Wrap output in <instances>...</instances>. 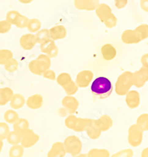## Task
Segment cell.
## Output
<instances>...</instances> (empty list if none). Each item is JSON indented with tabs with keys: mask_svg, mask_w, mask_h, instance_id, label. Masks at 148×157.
Returning a JSON list of instances; mask_svg holds the SVG:
<instances>
[{
	"mask_svg": "<svg viewBox=\"0 0 148 157\" xmlns=\"http://www.w3.org/2000/svg\"><path fill=\"white\" fill-rule=\"evenodd\" d=\"M113 85L106 77L95 78L91 85V92L96 99H106L112 94Z\"/></svg>",
	"mask_w": 148,
	"mask_h": 157,
	"instance_id": "obj_1",
	"label": "cell"
},
{
	"mask_svg": "<svg viewBox=\"0 0 148 157\" xmlns=\"http://www.w3.org/2000/svg\"><path fill=\"white\" fill-rule=\"evenodd\" d=\"M51 65V60L46 54H40L36 59L30 61L28 68L31 73L37 75H43L45 71L49 69Z\"/></svg>",
	"mask_w": 148,
	"mask_h": 157,
	"instance_id": "obj_2",
	"label": "cell"
},
{
	"mask_svg": "<svg viewBox=\"0 0 148 157\" xmlns=\"http://www.w3.org/2000/svg\"><path fill=\"white\" fill-rule=\"evenodd\" d=\"M132 84V72L131 71H125L121 73L118 77L115 83L114 91L119 96H125L128 91L130 90Z\"/></svg>",
	"mask_w": 148,
	"mask_h": 157,
	"instance_id": "obj_3",
	"label": "cell"
},
{
	"mask_svg": "<svg viewBox=\"0 0 148 157\" xmlns=\"http://www.w3.org/2000/svg\"><path fill=\"white\" fill-rule=\"evenodd\" d=\"M64 145L67 153L70 154L72 156L81 153L82 149V143L79 137L75 135H70L65 138L64 141Z\"/></svg>",
	"mask_w": 148,
	"mask_h": 157,
	"instance_id": "obj_4",
	"label": "cell"
},
{
	"mask_svg": "<svg viewBox=\"0 0 148 157\" xmlns=\"http://www.w3.org/2000/svg\"><path fill=\"white\" fill-rule=\"evenodd\" d=\"M143 130L139 125L133 124L128 130V144L132 147H138L143 141Z\"/></svg>",
	"mask_w": 148,
	"mask_h": 157,
	"instance_id": "obj_5",
	"label": "cell"
},
{
	"mask_svg": "<svg viewBox=\"0 0 148 157\" xmlns=\"http://www.w3.org/2000/svg\"><path fill=\"white\" fill-rule=\"evenodd\" d=\"M20 135H21L20 145L24 148H28L34 146L35 144H37L38 141H39V135L30 128L28 129Z\"/></svg>",
	"mask_w": 148,
	"mask_h": 157,
	"instance_id": "obj_6",
	"label": "cell"
},
{
	"mask_svg": "<svg viewBox=\"0 0 148 157\" xmlns=\"http://www.w3.org/2000/svg\"><path fill=\"white\" fill-rule=\"evenodd\" d=\"M148 81V67L142 66L139 70L132 73V84L136 87L140 88Z\"/></svg>",
	"mask_w": 148,
	"mask_h": 157,
	"instance_id": "obj_7",
	"label": "cell"
},
{
	"mask_svg": "<svg viewBox=\"0 0 148 157\" xmlns=\"http://www.w3.org/2000/svg\"><path fill=\"white\" fill-rule=\"evenodd\" d=\"M94 74L91 70H83L78 73L75 82L80 88H86L93 80Z\"/></svg>",
	"mask_w": 148,
	"mask_h": 157,
	"instance_id": "obj_8",
	"label": "cell"
},
{
	"mask_svg": "<svg viewBox=\"0 0 148 157\" xmlns=\"http://www.w3.org/2000/svg\"><path fill=\"white\" fill-rule=\"evenodd\" d=\"M40 50L43 54H46L50 58H54L57 57L59 53V50L57 48L55 41L51 39L40 44Z\"/></svg>",
	"mask_w": 148,
	"mask_h": 157,
	"instance_id": "obj_9",
	"label": "cell"
},
{
	"mask_svg": "<svg viewBox=\"0 0 148 157\" xmlns=\"http://www.w3.org/2000/svg\"><path fill=\"white\" fill-rule=\"evenodd\" d=\"M121 41L125 44H136L142 41L140 36L136 29L125 30L121 34Z\"/></svg>",
	"mask_w": 148,
	"mask_h": 157,
	"instance_id": "obj_10",
	"label": "cell"
},
{
	"mask_svg": "<svg viewBox=\"0 0 148 157\" xmlns=\"http://www.w3.org/2000/svg\"><path fill=\"white\" fill-rule=\"evenodd\" d=\"M62 105L67 111V113L72 115L77 111L79 106V102L75 97L67 95L63 98Z\"/></svg>",
	"mask_w": 148,
	"mask_h": 157,
	"instance_id": "obj_11",
	"label": "cell"
},
{
	"mask_svg": "<svg viewBox=\"0 0 148 157\" xmlns=\"http://www.w3.org/2000/svg\"><path fill=\"white\" fill-rule=\"evenodd\" d=\"M100 4L99 0H75L74 5L79 10L92 11L96 9Z\"/></svg>",
	"mask_w": 148,
	"mask_h": 157,
	"instance_id": "obj_12",
	"label": "cell"
},
{
	"mask_svg": "<svg viewBox=\"0 0 148 157\" xmlns=\"http://www.w3.org/2000/svg\"><path fill=\"white\" fill-rule=\"evenodd\" d=\"M96 13L100 21L104 23L106 21L112 16L113 13L111 8L106 3H100L96 9Z\"/></svg>",
	"mask_w": 148,
	"mask_h": 157,
	"instance_id": "obj_13",
	"label": "cell"
},
{
	"mask_svg": "<svg viewBox=\"0 0 148 157\" xmlns=\"http://www.w3.org/2000/svg\"><path fill=\"white\" fill-rule=\"evenodd\" d=\"M67 151L64 143L61 141H56L48 152L47 157H65Z\"/></svg>",
	"mask_w": 148,
	"mask_h": 157,
	"instance_id": "obj_14",
	"label": "cell"
},
{
	"mask_svg": "<svg viewBox=\"0 0 148 157\" xmlns=\"http://www.w3.org/2000/svg\"><path fill=\"white\" fill-rule=\"evenodd\" d=\"M125 102L129 109H135L139 107L140 103V96L136 90H129L126 94Z\"/></svg>",
	"mask_w": 148,
	"mask_h": 157,
	"instance_id": "obj_15",
	"label": "cell"
},
{
	"mask_svg": "<svg viewBox=\"0 0 148 157\" xmlns=\"http://www.w3.org/2000/svg\"><path fill=\"white\" fill-rule=\"evenodd\" d=\"M36 43H37V42H36L35 36L32 33L23 35L20 39V47L25 50H30L33 49Z\"/></svg>",
	"mask_w": 148,
	"mask_h": 157,
	"instance_id": "obj_16",
	"label": "cell"
},
{
	"mask_svg": "<svg viewBox=\"0 0 148 157\" xmlns=\"http://www.w3.org/2000/svg\"><path fill=\"white\" fill-rule=\"evenodd\" d=\"M86 131L87 133V135L89 138L93 140L98 139L101 135V130L99 127V126L96 123V120H90L87 127L86 129Z\"/></svg>",
	"mask_w": 148,
	"mask_h": 157,
	"instance_id": "obj_17",
	"label": "cell"
},
{
	"mask_svg": "<svg viewBox=\"0 0 148 157\" xmlns=\"http://www.w3.org/2000/svg\"><path fill=\"white\" fill-rule=\"evenodd\" d=\"M26 105L32 110L39 109L43 105V97L39 94L31 95L26 101Z\"/></svg>",
	"mask_w": 148,
	"mask_h": 157,
	"instance_id": "obj_18",
	"label": "cell"
},
{
	"mask_svg": "<svg viewBox=\"0 0 148 157\" xmlns=\"http://www.w3.org/2000/svg\"><path fill=\"white\" fill-rule=\"evenodd\" d=\"M67 36V29L64 25H56L50 29V39L56 41L63 39Z\"/></svg>",
	"mask_w": 148,
	"mask_h": 157,
	"instance_id": "obj_19",
	"label": "cell"
},
{
	"mask_svg": "<svg viewBox=\"0 0 148 157\" xmlns=\"http://www.w3.org/2000/svg\"><path fill=\"white\" fill-rule=\"evenodd\" d=\"M101 54L105 61H112L117 55V50L112 44L107 43L101 47Z\"/></svg>",
	"mask_w": 148,
	"mask_h": 157,
	"instance_id": "obj_20",
	"label": "cell"
},
{
	"mask_svg": "<svg viewBox=\"0 0 148 157\" xmlns=\"http://www.w3.org/2000/svg\"><path fill=\"white\" fill-rule=\"evenodd\" d=\"M97 125L100 128L102 132H105L112 127L113 126V120L111 116L108 115H103L100 116L99 119L96 120Z\"/></svg>",
	"mask_w": 148,
	"mask_h": 157,
	"instance_id": "obj_21",
	"label": "cell"
},
{
	"mask_svg": "<svg viewBox=\"0 0 148 157\" xmlns=\"http://www.w3.org/2000/svg\"><path fill=\"white\" fill-rule=\"evenodd\" d=\"M25 104H26V101H25L24 97L20 94H13L9 101L10 107L14 110L21 109Z\"/></svg>",
	"mask_w": 148,
	"mask_h": 157,
	"instance_id": "obj_22",
	"label": "cell"
},
{
	"mask_svg": "<svg viewBox=\"0 0 148 157\" xmlns=\"http://www.w3.org/2000/svg\"><path fill=\"white\" fill-rule=\"evenodd\" d=\"M13 95V91L9 87L0 88V105H6L11 100Z\"/></svg>",
	"mask_w": 148,
	"mask_h": 157,
	"instance_id": "obj_23",
	"label": "cell"
},
{
	"mask_svg": "<svg viewBox=\"0 0 148 157\" xmlns=\"http://www.w3.org/2000/svg\"><path fill=\"white\" fill-rule=\"evenodd\" d=\"M13 129L20 134H23L24 131L29 129V122L26 119L19 118L17 121L13 123Z\"/></svg>",
	"mask_w": 148,
	"mask_h": 157,
	"instance_id": "obj_24",
	"label": "cell"
},
{
	"mask_svg": "<svg viewBox=\"0 0 148 157\" xmlns=\"http://www.w3.org/2000/svg\"><path fill=\"white\" fill-rule=\"evenodd\" d=\"M90 120L91 119L77 117L75 126H74L73 130H75L76 132H83V131H86V129L87 127Z\"/></svg>",
	"mask_w": 148,
	"mask_h": 157,
	"instance_id": "obj_25",
	"label": "cell"
},
{
	"mask_svg": "<svg viewBox=\"0 0 148 157\" xmlns=\"http://www.w3.org/2000/svg\"><path fill=\"white\" fill-rule=\"evenodd\" d=\"M35 36L36 42H37V43H39V44H42V43H45L47 40L50 39V30L47 29H40L39 32H36V34Z\"/></svg>",
	"mask_w": 148,
	"mask_h": 157,
	"instance_id": "obj_26",
	"label": "cell"
},
{
	"mask_svg": "<svg viewBox=\"0 0 148 157\" xmlns=\"http://www.w3.org/2000/svg\"><path fill=\"white\" fill-rule=\"evenodd\" d=\"M88 157H110L111 154L108 150L104 148H92L87 153Z\"/></svg>",
	"mask_w": 148,
	"mask_h": 157,
	"instance_id": "obj_27",
	"label": "cell"
},
{
	"mask_svg": "<svg viewBox=\"0 0 148 157\" xmlns=\"http://www.w3.org/2000/svg\"><path fill=\"white\" fill-rule=\"evenodd\" d=\"M18 119H19V115L14 109L13 110L9 109V110L6 111L4 113V120H5L6 123L13 124L17 121Z\"/></svg>",
	"mask_w": 148,
	"mask_h": 157,
	"instance_id": "obj_28",
	"label": "cell"
},
{
	"mask_svg": "<svg viewBox=\"0 0 148 157\" xmlns=\"http://www.w3.org/2000/svg\"><path fill=\"white\" fill-rule=\"evenodd\" d=\"M6 141L11 145H19V144H20V141H21V135L15 130L9 131V134L6 137Z\"/></svg>",
	"mask_w": 148,
	"mask_h": 157,
	"instance_id": "obj_29",
	"label": "cell"
},
{
	"mask_svg": "<svg viewBox=\"0 0 148 157\" xmlns=\"http://www.w3.org/2000/svg\"><path fill=\"white\" fill-rule=\"evenodd\" d=\"M24 148L21 145H12L9 150V157H23Z\"/></svg>",
	"mask_w": 148,
	"mask_h": 157,
	"instance_id": "obj_30",
	"label": "cell"
},
{
	"mask_svg": "<svg viewBox=\"0 0 148 157\" xmlns=\"http://www.w3.org/2000/svg\"><path fill=\"white\" fill-rule=\"evenodd\" d=\"M12 58H13V54L11 50L7 49L0 50V64L5 65Z\"/></svg>",
	"mask_w": 148,
	"mask_h": 157,
	"instance_id": "obj_31",
	"label": "cell"
},
{
	"mask_svg": "<svg viewBox=\"0 0 148 157\" xmlns=\"http://www.w3.org/2000/svg\"><path fill=\"white\" fill-rule=\"evenodd\" d=\"M42 23L37 18H32L29 20L28 25L27 26V29L31 33H35L37 32L41 29Z\"/></svg>",
	"mask_w": 148,
	"mask_h": 157,
	"instance_id": "obj_32",
	"label": "cell"
},
{
	"mask_svg": "<svg viewBox=\"0 0 148 157\" xmlns=\"http://www.w3.org/2000/svg\"><path fill=\"white\" fill-rule=\"evenodd\" d=\"M56 80H57V83L59 84L60 86L64 87L65 85H67L68 82H70L72 80V78L69 73H68V72H62V73H61L57 77Z\"/></svg>",
	"mask_w": 148,
	"mask_h": 157,
	"instance_id": "obj_33",
	"label": "cell"
},
{
	"mask_svg": "<svg viewBox=\"0 0 148 157\" xmlns=\"http://www.w3.org/2000/svg\"><path fill=\"white\" fill-rule=\"evenodd\" d=\"M63 88H64L65 93L68 95H70V96H73L74 94H75L78 92V90H79V86H77L76 82H74L73 80L68 82Z\"/></svg>",
	"mask_w": 148,
	"mask_h": 157,
	"instance_id": "obj_34",
	"label": "cell"
},
{
	"mask_svg": "<svg viewBox=\"0 0 148 157\" xmlns=\"http://www.w3.org/2000/svg\"><path fill=\"white\" fill-rule=\"evenodd\" d=\"M20 13L17 10H10L6 13V20L8 21L12 25H16L18 19L20 17Z\"/></svg>",
	"mask_w": 148,
	"mask_h": 157,
	"instance_id": "obj_35",
	"label": "cell"
},
{
	"mask_svg": "<svg viewBox=\"0 0 148 157\" xmlns=\"http://www.w3.org/2000/svg\"><path fill=\"white\" fill-rule=\"evenodd\" d=\"M136 123L138 125L141 127V128L143 129V131H148V114L147 113H144L142 114L138 117Z\"/></svg>",
	"mask_w": 148,
	"mask_h": 157,
	"instance_id": "obj_36",
	"label": "cell"
},
{
	"mask_svg": "<svg viewBox=\"0 0 148 157\" xmlns=\"http://www.w3.org/2000/svg\"><path fill=\"white\" fill-rule=\"evenodd\" d=\"M18 66H19L18 61L14 58H12L11 60H9V61L4 65L5 69L7 71H9V72H14V71H16L17 70Z\"/></svg>",
	"mask_w": 148,
	"mask_h": 157,
	"instance_id": "obj_37",
	"label": "cell"
},
{
	"mask_svg": "<svg viewBox=\"0 0 148 157\" xmlns=\"http://www.w3.org/2000/svg\"><path fill=\"white\" fill-rule=\"evenodd\" d=\"M136 30V32L139 33V35L140 36L142 40L143 39H146L148 38V25L146 24H143V25H139L137 28L135 29Z\"/></svg>",
	"mask_w": 148,
	"mask_h": 157,
	"instance_id": "obj_38",
	"label": "cell"
},
{
	"mask_svg": "<svg viewBox=\"0 0 148 157\" xmlns=\"http://www.w3.org/2000/svg\"><path fill=\"white\" fill-rule=\"evenodd\" d=\"M9 133V127L7 123L0 122V139H6L7 135Z\"/></svg>",
	"mask_w": 148,
	"mask_h": 157,
	"instance_id": "obj_39",
	"label": "cell"
},
{
	"mask_svg": "<svg viewBox=\"0 0 148 157\" xmlns=\"http://www.w3.org/2000/svg\"><path fill=\"white\" fill-rule=\"evenodd\" d=\"M134 152L131 148H125L113 154L111 157H133Z\"/></svg>",
	"mask_w": 148,
	"mask_h": 157,
	"instance_id": "obj_40",
	"label": "cell"
},
{
	"mask_svg": "<svg viewBox=\"0 0 148 157\" xmlns=\"http://www.w3.org/2000/svg\"><path fill=\"white\" fill-rule=\"evenodd\" d=\"M12 25L6 20L0 21V34H6L10 31Z\"/></svg>",
	"mask_w": 148,
	"mask_h": 157,
	"instance_id": "obj_41",
	"label": "cell"
},
{
	"mask_svg": "<svg viewBox=\"0 0 148 157\" xmlns=\"http://www.w3.org/2000/svg\"><path fill=\"white\" fill-rule=\"evenodd\" d=\"M28 18L26 16H24V15H20V17L18 19L17 22L16 24V27H17L18 29H24V28H27L29 22Z\"/></svg>",
	"mask_w": 148,
	"mask_h": 157,
	"instance_id": "obj_42",
	"label": "cell"
},
{
	"mask_svg": "<svg viewBox=\"0 0 148 157\" xmlns=\"http://www.w3.org/2000/svg\"><path fill=\"white\" fill-rule=\"evenodd\" d=\"M117 23H118V18H117L116 17H115V15L113 13L112 16L109 18L107 21H106L104 24L106 27L108 28V29H113V28H114L116 26Z\"/></svg>",
	"mask_w": 148,
	"mask_h": 157,
	"instance_id": "obj_43",
	"label": "cell"
},
{
	"mask_svg": "<svg viewBox=\"0 0 148 157\" xmlns=\"http://www.w3.org/2000/svg\"><path fill=\"white\" fill-rule=\"evenodd\" d=\"M43 77L47 79H50V80H56L57 79V76H56V73L55 71H53L51 69H47L46 71H45L44 73H43Z\"/></svg>",
	"mask_w": 148,
	"mask_h": 157,
	"instance_id": "obj_44",
	"label": "cell"
},
{
	"mask_svg": "<svg viewBox=\"0 0 148 157\" xmlns=\"http://www.w3.org/2000/svg\"><path fill=\"white\" fill-rule=\"evenodd\" d=\"M114 2H115V6L118 9L121 10L126 6L127 3H128V0H114Z\"/></svg>",
	"mask_w": 148,
	"mask_h": 157,
	"instance_id": "obj_45",
	"label": "cell"
},
{
	"mask_svg": "<svg viewBox=\"0 0 148 157\" xmlns=\"http://www.w3.org/2000/svg\"><path fill=\"white\" fill-rule=\"evenodd\" d=\"M140 7L143 11L148 12V0H141Z\"/></svg>",
	"mask_w": 148,
	"mask_h": 157,
	"instance_id": "obj_46",
	"label": "cell"
},
{
	"mask_svg": "<svg viewBox=\"0 0 148 157\" xmlns=\"http://www.w3.org/2000/svg\"><path fill=\"white\" fill-rule=\"evenodd\" d=\"M141 63L143 66L148 67V54H145L141 57Z\"/></svg>",
	"mask_w": 148,
	"mask_h": 157,
	"instance_id": "obj_47",
	"label": "cell"
},
{
	"mask_svg": "<svg viewBox=\"0 0 148 157\" xmlns=\"http://www.w3.org/2000/svg\"><path fill=\"white\" fill-rule=\"evenodd\" d=\"M141 157H148V147L147 148H144V149L142 151V153H141Z\"/></svg>",
	"mask_w": 148,
	"mask_h": 157,
	"instance_id": "obj_48",
	"label": "cell"
},
{
	"mask_svg": "<svg viewBox=\"0 0 148 157\" xmlns=\"http://www.w3.org/2000/svg\"><path fill=\"white\" fill-rule=\"evenodd\" d=\"M18 1L23 4H29L31 2H33V0H18Z\"/></svg>",
	"mask_w": 148,
	"mask_h": 157,
	"instance_id": "obj_49",
	"label": "cell"
},
{
	"mask_svg": "<svg viewBox=\"0 0 148 157\" xmlns=\"http://www.w3.org/2000/svg\"><path fill=\"white\" fill-rule=\"evenodd\" d=\"M72 157H88V155L86 153H79V154H78V155H75V156H72Z\"/></svg>",
	"mask_w": 148,
	"mask_h": 157,
	"instance_id": "obj_50",
	"label": "cell"
},
{
	"mask_svg": "<svg viewBox=\"0 0 148 157\" xmlns=\"http://www.w3.org/2000/svg\"><path fill=\"white\" fill-rule=\"evenodd\" d=\"M3 140L0 139V154H1V152H2V148H3Z\"/></svg>",
	"mask_w": 148,
	"mask_h": 157,
	"instance_id": "obj_51",
	"label": "cell"
}]
</instances>
